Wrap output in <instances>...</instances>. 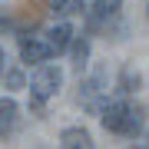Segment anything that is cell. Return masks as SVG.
<instances>
[{
  "mask_svg": "<svg viewBox=\"0 0 149 149\" xmlns=\"http://www.w3.org/2000/svg\"><path fill=\"white\" fill-rule=\"evenodd\" d=\"M119 10V0H96V17H113V13H116Z\"/></svg>",
  "mask_w": 149,
  "mask_h": 149,
  "instance_id": "obj_11",
  "label": "cell"
},
{
  "mask_svg": "<svg viewBox=\"0 0 149 149\" xmlns=\"http://www.w3.org/2000/svg\"><path fill=\"white\" fill-rule=\"evenodd\" d=\"M100 83H96V80H90V83H83L80 86V103H83V106L86 109H96V106H100Z\"/></svg>",
  "mask_w": 149,
  "mask_h": 149,
  "instance_id": "obj_7",
  "label": "cell"
},
{
  "mask_svg": "<svg viewBox=\"0 0 149 149\" xmlns=\"http://www.w3.org/2000/svg\"><path fill=\"white\" fill-rule=\"evenodd\" d=\"M7 83H10V90H20L23 86V73L20 70H10V73H7Z\"/></svg>",
  "mask_w": 149,
  "mask_h": 149,
  "instance_id": "obj_12",
  "label": "cell"
},
{
  "mask_svg": "<svg viewBox=\"0 0 149 149\" xmlns=\"http://www.w3.org/2000/svg\"><path fill=\"white\" fill-rule=\"evenodd\" d=\"M60 146H66V149H90L93 139H90V133H86L83 126H70V129L60 133Z\"/></svg>",
  "mask_w": 149,
  "mask_h": 149,
  "instance_id": "obj_5",
  "label": "cell"
},
{
  "mask_svg": "<svg viewBox=\"0 0 149 149\" xmlns=\"http://www.w3.org/2000/svg\"><path fill=\"white\" fill-rule=\"evenodd\" d=\"M83 3H86V0H50L53 13H60V17H73V13H83Z\"/></svg>",
  "mask_w": 149,
  "mask_h": 149,
  "instance_id": "obj_8",
  "label": "cell"
},
{
  "mask_svg": "<svg viewBox=\"0 0 149 149\" xmlns=\"http://www.w3.org/2000/svg\"><path fill=\"white\" fill-rule=\"evenodd\" d=\"M17 126H20V106H17L10 96H3L0 100V139L13 136Z\"/></svg>",
  "mask_w": 149,
  "mask_h": 149,
  "instance_id": "obj_4",
  "label": "cell"
},
{
  "mask_svg": "<svg viewBox=\"0 0 149 149\" xmlns=\"http://www.w3.org/2000/svg\"><path fill=\"white\" fill-rule=\"evenodd\" d=\"M60 83H63V73H60V66L37 63V73H33V80H30V106H33V109H40L43 103H47L50 96L60 90Z\"/></svg>",
  "mask_w": 149,
  "mask_h": 149,
  "instance_id": "obj_2",
  "label": "cell"
},
{
  "mask_svg": "<svg viewBox=\"0 0 149 149\" xmlns=\"http://www.w3.org/2000/svg\"><path fill=\"white\" fill-rule=\"evenodd\" d=\"M0 73H3V50H0Z\"/></svg>",
  "mask_w": 149,
  "mask_h": 149,
  "instance_id": "obj_13",
  "label": "cell"
},
{
  "mask_svg": "<svg viewBox=\"0 0 149 149\" xmlns=\"http://www.w3.org/2000/svg\"><path fill=\"white\" fill-rule=\"evenodd\" d=\"M20 56L23 63H47L50 56H53V50H50L47 40H37V37H20Z\"/></svg>",
  "mask_w": 149,
  "mask_h": 149,
  "instance_id": "obj_3",
  "label": "cell"
},
{
  "mask_svg": "<svg viewBox=\"0 0 149 149\" xmlns=\"http://www.w3.org/2000/svg\"><path fill=\"white\" fill-rule=\"evenodd\" d=\"M86 56H90V43L80 37V40L73 43V66H76V70H83V66H86Z\"/></svg>",
  "mask_w": 149,
  "mask_h": 149,
  "instance_id": "obj_9",
  "label": "cell"
},
{
  "mask_svg": "<svg viewBox=\"0 0 149 149\" xmlns=\"http://www.w3.org/2000/svg\"><path fill=\"white\" fill-rule=\"evenodd\" d=\"M136 86H139V73H133V70H123V76H119V86H116V90H119V93H133Z\"/></svg>",
  "mask_w": 149,
  "mask_h": 149,
  "instance_id": "obj_10",
  "label": "cell"
},
{
  "mask_svg": "<svg viewBox=\"0 0 149 149\" xmlns=\"http://www.w3.org/2000/svg\"><path fill=\"white\" fill-rule=\"evenodd\" d=\"M146 123V109L139 103H129V100H116L109 106H103V129L106 133H116V136H129L133 139Z\"/></svg>",
  "mask_w": 149,
  "mask_h": 149,
  "instance_id": "obj_1",
  "label": "cell"
},
{
  "mask_svg": "<svg viewBox=\"0 0 149 149\" xmlns=\"http://www.w3.org/2000/svg\"><path fill=\"white\" fill-rule=\"evenodd\" d=\"M47 43H50L53 53H63L70 43H73V27H70V23H56V27L47 33Z\"/></svg>",
  "mask_w": 149,
  "mask_h": 149,
  "instance_id": "obj_6",
  "label": "cell"
}]
</instances>
